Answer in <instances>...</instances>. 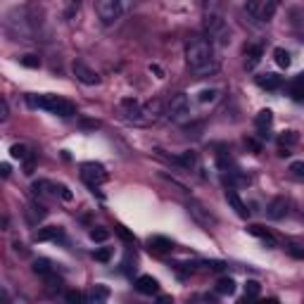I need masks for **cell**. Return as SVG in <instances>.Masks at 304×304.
<instances>
[{"mask_svg":"<svg viewBox=\"0 0 304 304\" xmlns=\"http://www.w3.org/2000/svg\"><path fill=\"white\" fill-rule=\"evenodd\" d=\"M254 124H257V128L261 131V135H266V131L271 128V124H273V112H271V109H261L259 114L254 116Z\"/></svg>","mask_w":304,"mask_h":304,"instance_id":"cell-18","label":"cell"},{"mask_svg":"<svg viewBox=\"0 0 304 304\" xmlns=\"http://www.w3.org/2000/svg\"><path fill=\"white\" fill-rule=\"evenodd\" d=\"M162 114V102L157 98L155 100H150V102H145L143 105V116H145V124H147V121H155V119H157V116Z\"/></svg>","mask_w":304,"mask_h":304,"instance_id":"cell-19","label":"cell"},{"mask_svg":"<svg viewBox=\"0 0 304 304\" xmlns=\"http://www.w3.org/2000/svg\"><path fill=\"white\" fill-rule=\"evenodd\" d=\"M205 29L207 34H209V38H214L216 43H228L231 41V34H228V27H226V22L219 15H209V17L205 19Z\"/></svg>","mask_w":304,"mask_h":304,"instance_id":"cell-5","label":"cell"},{"mask_svg":"<svg viewBox=\"0 0 304 304\" xmlns=\"http://www.w3.org/2000/svg\"><path fill=\"white\" fill-rule=\"evenodd\" d=\"M81 179L88 183L90 188H98L102 183H107L109 181V174L105 171V167H100V164H83L81 167Z\"/></svg>","mask_w":304,"mask_h":304,"instance_id":"cell-6","label":"cell"},{"mask_svg":"<svg viewBox=\"0 0 304 304\" xmlns=\"http://www.w3.org/2000/svg\"><path fill=\"white\" fill-rule=\"evenodd\" d=\"M186 62H188L190 72L197 76H207V74L216 72V57H214V45L202 36H193L186 43Z\"/></svg>","mask_w":304,"mask_h":304,"instance_id":"cell-1","label":"cell"},{"mask_svg":"<svg viewBox=\"0 0 304 304\" xmlns=\"http://www.w3.org/2000/svg\"><path fill=\"white\" fill-rule=\"evenodd\" d=\"M290 95H292V100H297V102L304 100V72L297 74L295 79H292V83H290Z\"/></svg>","mask_w":304,"mask_h":304,"instance_id":"cell-20","label":"cell"},{"mask_svg":"<svg viewBox=\"0 0 304 304\" xmlns=\"http://www.w3.org/2000/svg\"><path fill=\"white\" fill-rule=\"evenodd\" d=\"M0 174L8 179V176H10V164H3V167H0Z\"/></svg>","mask_w":304,"mask_h":304,"instance_id":"cell-49","label":"cell"},{"mask_svg":"<svg viewBox=\"0 0 304 304\" xmlns=\"http://www.w3.org/2000/svg\"><path fill=\"white\" fill-rule=\"evenodd\" d=\"M285 212H287V202H285V197H273L271 202H268V207H266V214L271 216V219H283L285 216Z\"/></svg>","mask_w":304,"mask_h":304,"instance_id":"cell-14","label":"cell"},{"mask_svg":"<svg viewBox=\"0 0 304 304\" xmlns=\"http://www.w3.org/2000/svg\"><path fill=\"white\" fill-rule=\"evenodd\" d=\"M188 212H190V216L195 219L197 224L207 226V228H209V226H212V224L216 221L214 216L209 214V212H205V207L200 205V202H195V200H190V202H188Z\"/></svg>","mask_w":304,"mask_h":304,"instance_id":"cell-9","label":"cell"},{"mask_svg":"<svg viewBox=\"0 0 304 304\" xmlns=\"http://www.w3.org/2000/svg\"><path fill=\"white\" fill-rule=\"evenodd\" d=\"M235 304H254V302H252V297H247V295H245V297H242V299H238V302H235Z\"/></svg>","mask_w":304,"mask_h":304,"instance_id":"cell-50","label":"cell"},{"mask_svg":"<svg viewBox=\"0 0 304 304\" xmlns=\"http://www.w3.org/2000/svg\"><path fill=\"white\" fill-rule=\"evenodd\" d=\"M297 140H299V138H297L295 131H287V133L280 135V145H295Z\"/></svg>","mask_w":304,"mask_h":304,"instance_id":"cell-39","label":"cell"},{"mask_svg":"<svg viewBox=\"0 0 304 304\" xmlns=\"http://www.w3.org/2000/svg\"><path fill=\"white\" fill-rule=\"evenodd\" d=\"M34 273H38V276H53V261L45 259V257H41V259L34 261Z\"/></svg>","mask_w":304,"mask_h":304,"instance_id":"cell-26","label":"cell"},{"mask_svg":"<svg viewBox=\"0 0 304 304\" xmlns=\"http://www.w3.org/2000/svg\"><path fill=\"white\" fill-rule=\"evenodd\" d=\"M261 62V45H247L245 48V69H254Z\"/></svg>","mask_w":304,"mask_h":304,"instance_id":"cell-16","label":"cell"},{"mask_svg":"<svg viewBox=\"0 0 304 304\" xmlns=\"http://www.w3.org/2000/svg\"><path fill=\"white\" fill-rule=\"evenodd\" d=\"M64 299H67V304H83V292L81 290H67Z\"/></svg>","mask_w":304,"mask_h":304,"instance_id":"cell-33","label":"cell"},{"mask_svg":"<svg viewBox=\"0 0 304 304\" xmlns=\"http://www.w3.org/2000/svg\"><path fill=\"white\" fill-rule=\"evenodd\" d=\"M62 238V228L60 226H43L34 233V240L36 242H50V240H60Z\"/></svg>","mask_w":304,"mask_h":304,"instance_id":"cell-11","label":"cell"},{"mask_svg":"<svg viewBox=\"0 0 304 304\" xmlns=\"http://www.w3.org/2000/svg\"><path fill=\"white\" fill-rule=\"evenodd\" d=\"M259 290H261V285L257 283V280H247V283H245V295L247 297H257L259 295Z\"/></svg>","mask_w":304,"mask_h":304,"instance_id":"cell-37","label":"cell"},{"mask_svg":"<svg viewBox=\"0 0 304 304\" xmlns=\"http://www.w3.org/2000/svg\"><path fill=\"white\" fill-rule=\"evenodd\" d=\"M55 195H60V197L64 200V202H72V200H74L72 190L67 188V186H62V183H60V186H55Z\"/></svg>","mask_w":304,"mask_h":304,"instance_id":"cell-36","label":"cell"},{"mask_svg":"<svg viewBox=\"0 0 304 304\" xmlns=\"http://www.w3.org/2000/svg\"><path fill=\"white\" fill-rule=\"evenodd\" d=\"M19 62L24 64V67H29V69H38L41 67V57L38 55H24V57H19Z\"/></svg>","mask_w":304,"mask_h":304,"instance_id":"cell-32","label":"cell"},{"mask_svg":"<svg viewBox=\"0 0 304 304\" xmlns=\"http://www.w3.org/2000/svg\"><path fill=\"white\" fill-rule=\"evenodd\" d=\"M176 164H181L183 169H193L197 164V152L186 150V152H181V155H176Z\"/></svg>","mask_w":304,"mask_h":304,"instance_id":"cell-24","label":"cell"},{"mask_svg":"<svg viewBox=\"0 0 304 304\" xmlns=\"http://www.w3.org/2000/svg\"><path fill=\"white\" fill-rule=\"evenodd\" d=\"M150 72H152V74H157L160 79L164 76V72H162V67H157V64H150Z\"/></svg>","mask_w":304,"mask_h":304,"instance_id":"cell-47","label":"cell"},{"mask_svg":"<svg viewBox=\"0 0 304 304\" xmlns=\"http://www.w3.org/2000/svg\"><path fill=\"white\" fill-rule=\"evenodd\" d=\"M259 304H280L278 299H273V297H268V299H264V302H259Z\"/></svg>","mask_w":304,"mask_h":304,"instance_id":"cell-52","label":"cell"},{"mask_svg":"<svg viewBox=\"0 0 304 304\" xmlns=\"http://www.w3.org/2000/svg\"><path fill=\"white\" fill-rule=\"evenodd\" d=\"M95 12H98L100 22H102L105 27H112V24L119 22L121 12H124V5H121L119 0H98V3H95Z\"/></svg>","mask_w":304,"mask_h":304,"instance_id":"cell-4","label":"cell"},{"mask_svg":"<svg viewBox=\"0 0 304 304\" xmlns=\"http://www.w3.org/2000/svg\"><path fill=\"white\" fill-rule=\"evenodd\" d=\"M12 247H15V252H17V254H27V247H24L22 242H15Z\"/></svg>","mask_w":304,"mask_h":304,"instance_id":"cell-46","label":"cell"},{"mask_svg":"<svg viewBox=\"0 0 304 304\" xmlns=\"http://www.w3.org/2000/svg\"><path fill=\"white\" fill-rule=\"evenodd\" d=\"M214 100H216V88L200 90V102H214Z\"/></svg>","mask_w":304,"mask_h":304,"instance_id":"cell-38","label":"cell"},{"mask_svg":"<svg viewBox=\"0 0 304 304\" xmlns=\"http://www.w3.org/2000/svg\"><path fill=\"white\" fill-rule=\"evenodd\" d=\"M107 238H109V231H107V228H102V226H95V228H90V240L105 242Z\"/></svg>","mask_w":304,"mask_h":304,"instance_id":"cell-31","label":"cell"},{"mask_svg":"<svg viewBox=\"0 0 304 304\" xmlns=\"http://www.w3.org/2000/svg\"><path fill=\"white\" fill-rule=\"evenodd\" d=\"M93 257H95V261H109L112 259V247H100V250H95L93 252Z\"/></svg>","mask_w":304,"mask_h":304,"instance_id":"cell-34","label":"cell"},{"mask_svg":"<svg viewBox=\"0 0 304 304\" xmlns=\"http://www.w3.org/2000/svg\"><path fill=\"white\" fill-rule=\"evenodd\" d=\"M72 74L81 81V83H86V86H98L100 83V74L95 72V69H90L86 62H74Z\"/></svg>","mask_w":304,"mask_h":304,"instance_id":"cell-7","label":"cell"},{"mask_svg":"<svg viewBox=\"0 0 304 304\" xmlns=\"http://www.w3.org/2000/svg\"><path fill=\"white\" fill-rule=\"evenodd\" d=\"M109 297V287L102 285V283H98V285H93V290H90V302L93 304H105Z\"/></svg>","mask_w":304,"mask_h":304,"instance_id":"cell-22","label":"cell"},{"mask_svg":"<svg viewBox=\"0 0 304 304\" xmlns=\"http://www.w3.org/2000/svg\"><path fill=\"white\" fill-rule=\"evenodd\" d=\"M205 266L209 268V271H224V268H226V264H224V261H216V259H212V261H205Z\"/></svg>","mask_w":304,"mask_h":304,"instance_id":"cell-43","label":"cell"},{"mask_svg":"<svg viewBox=\"0 0 304 304\" xmlns=\"http://www.w3.org/2000/svg\"><path fill=\"white\" fill-rule=\"evenodd\" d=\"M10 155H12V160H19V162H29V160H31L27 145H12V147H10Z\"/></svg>","mask_w":304,"mask_h":304,"instance_id":"cell-28","label":"cell"},{"mask_svg":"<svg viewBox=\"0 0 304 304\" xmlns=\"http://www.w3.org/2000/svg\"><path fill=\"white\" fill-rule=\"evenodd\" d=\"M157 304H174V297H171V295H160V297H157Z\"/></svg>","mask_w":304,"mask_h":304,"instance_id":"cell-45","label":"cell"},{"mask_svg":"<svg viewBox=\"0 0 304 304\" xmlns=\"http://www.w3.org/2000/svg\"><path fill=\"white\" fill-rule=\"evenodd\" d=\"M27 214H29V221H31V224H38V221H43L45 216H48V209H45L43 205H38V202H31L27 209Z\"/></svg>","mask_w":304,"mask_h":304,"instance_id":"cell-21","label":"cell"},{"mask_svg":"<svg viewBox=\"0 0 304 304\" xmlns=\"http://www.w3.org/2000/svg\"><path fill=\"white\" fill-rule=\"evenodd\" d=\"M135 290L140 295H157L160 292V283H157V278L152 276H138L135 278Z\"/></svg>","mask_w":304,"mask_h":304,"instance_id":"cell-10","label":"cell"},{"mask_svg":"<svg viewBox=\"0 0 304 304\" xmlns=\"http://www.w3.org/2000/svg\"><path fill=\"white\" fill-rule=\"evenodd\" d=\"M261 5H264V3H259V0H250V3L245 5V10H247L250 17H254V19H259L261 22Z\"/></svg>","mask_w":304,"mask_h":304,"instance_id":"cell-29","label":"cell"},{"mask_svg":"<svg viewBox=\"0 0 304 304\" xmlns=\"http://www.w3.org/2000/svg\"><path fill=\"white\" fill-rule=\"evenodd\" d=\"M74 12H79V3H76V5H69V10H67V17H72Z\"/></svg>","mask_w":304,"mask_h":304,"instance_id":"cell-48","label":"cell"},{"mask_svg":"<svg viewBox=\"0 0 304 304\" xmlns=\"http://www.w3.org/2000/svg\"><path fill=\"white\" fill-rule=\"evenodd\" d=\"M214 290H216V295H233V292H235V280L228 276L219 278V283H216Z\"/></svg>","mask_w":304,"mask_h":304,"instance_id":"cell-25","label":"cell"},{"mask_svg":"<svg viewBox=\"0 0 304 304\" xmlns=\"http://www.w3.org/2000/svg\"><path fill=\"white\" fill-rule=\"evenodd\" d=\"M0 119H3V121H8L10 119V105H8V100L5 98L0 100Z\"/></svg>","mask_w":304,"mask_h":304,"instance_id":"cell-42","label":"cell"},{"mask_svg":"<svg viewBox=\"0 0 304 304\" xmlns=\"http://www.w3.org/2000/svg\"><path fill=\"white\" fill-rule=\"evenodd\" d=\"M276 10H278V3H273V0L264 3V5H261V22H268V19L273 17Z\"/></svg>","mask_w":304,"mask_h":304,"instance_id":"cell-30","label":"cell"},{"mask_svg":"<svg viewBox=\"0 0 304 304\" xmlns=\"http://www.w3.org/2000/svg\"><path fill=\"white\" fill-rule=\"evenodd\" d=\"M121 109H124V114H126L128 121H133V124H145L143 105H140L135 98H124V100H121Z\"/></svg>","mask_w":304,"mask_h":304,"instance_id":"cell-8","label":"cell"},{"mask_svg":"<svg viewBox=\"0 0 304 304\" xmlns=\"http://www.w3.org/2000/svg\"><path fill=\"white\" fill-rule=\"evenodd\" d=\"M147 247H150V252H155V254H167V252L174 250V242H171L169 238H164V235H152L150 240H147Z\"/></svg>","mask_w":304,"mask_h":304,"instance_id":"cell-12","label":"cell"},{"mask_svg":"<svg viewBox=\"0 0 304 304\" xmlns=\"http://www.w3.org/2000/svg\"><path fill=\"white\" fill-rule=\"evenodd\" d=\"M247 233H250V235H254V238H259V240H264L268 247H276V238H273V235H271V233H268L264 226L250 224V226H247Z\"/></svg>","mask_w":304,"mask_h":304,"instance_id":"cell-17","label":"cell"},{"mask_svg":"<svg viewBox=\"0 0 304 304\" xmlns=\"http://www.w3.org/2000/svg\"><path fill=\"white\" fill-rule=\"evenodd\" d=\"M287 252H290L295 259H304V247H299V245H287Z\"/></svg>","mask_w":304,"mask_h":304,"instance_id":"cell-41","label":"cell"},{"mask_svg":"<svg viewBox=\"0 0 304 304\" xmlns=\"http://www.w3.org/2000/svg\"><path fill=\"white\" fill-rule=\"evenodd\" d=\"M273 60H276V64L278 67H283V69H287L290 62H292V60H290V53L283 50V48H276V50H273Z\"/></svg>","mask_w":304,"mask_h":304,"instance_id":"cell-27","label":"cell"},{"mask_svg":"<svg viewBox=\"0 0 304 304\" xmlns=\"http://www.w3.org/2000/svg\"><path fill=\"white\" fill-rule=\"evenodd\" d=\"M29 105L31 107H41V109H48L57 116H74L76 114V105L69 102V100L60 98V95H31L29 98Z\"/></svg>","mask_w":304,"mask_h":304,"instance_id":"cell-2","label":"cell"},{"mask_svg":"<svg viewBox=\"0 0 304 304\" xmlns=\"http://www.w3.org/2000/svg\"><path fill=\"white\" fill-rule=\"evenodd\" d=\"M3 304H12V299H10L8 290H3Z\"/></svg>","mask_w":304,"mask_h":304,"instance_id":"cell-51","label":"cell"},{"mask_svg":"<svg viewBox=\"0 0 304 304\" xmlns=\"http://www.w3.org/2000/svg\"><path fill=\"white\" fill-rule=\"evenodd\" d=\"M226 202H228V205L235 209V214L240 216V219H247V216H250V209H247V205L242 202L240 195H238L235 190H226Z\"/></svg>","mask_w":304,"mask_h":304,"instance_id":"cell-13","label":"cell"},{"mask_svg":"<svg viewBox=\"0 0 304 304\" xmlns=\"http://www.w3.org/2000/svg\"><path fill=\"white\" fill-rule=\"evenodd\" d=\"M257 86L266 90H278L283 86V76H278V74H261V76H257Z\"/></svg>","mask_w":304,"mask_h":304,"instance_id":"cell-15","label":"cell"},{"mask_svg":"<svg viewBox=\"0 0 304 304\" xmlns=\"http://www.w3.org/2000/svg\"><path fill=\"white\" fill-rule=\"evenodd\" d=\"M114 231H116V235H119V238H121V240L131 242V245H133V242H135V235H133V233H131V231H128V228H126V226H116Z\"/></svg>","mask_w":304,"mask_h":304,"instance_id":"cell-35","label":"cell"},{"mask_svg":"<svg viewBox=\"0 0 304 304\" xmlns=\"http://www.w3.org/2000/svg\"><path fill=\"white\" fill-rule=\"evenodd\" d=\"M167 116H169L174 124H186V121H190V100L186 93H176L169 100Z\"/></svg>","mask_w":304,"mask_h":304,"instance_id":"cell-3","label":"cell"},{"mask_svg":"<svg viewBox=\"0 0 304 304\" xmlns=\"http://www.w3.org/2000/svg\"><path fill=\"white\" fill-rule=\"evenodd\" d=\"M245 145H247V147H252L254 152H261V145L257 143V140H252V138H245Z\"/></svg>","mask_w":304,"mask_h":304,"instance_id":"cell-44","label":"cell"},{"mask_svg":"<svg viewBox=\"0 0 304 304\" xmlns=\"http://www.w3.org/2000/svg\"><path fill=\"white\" fill-rule=\"evenodd\" d=\"M290 171H292V176H297V179H304V162H292L290 164Z\"/></svg>","mask_w":304,"mask_h":304,"instance_id":"cell-40","label":"cell"},{"mask_svg":"<svg viewBox=\"0 0 304 304\" xmlns=\"http://www.w3.org/2000/svg\"><path fill=\"white\" fill-rule=\"evenodd\" d=\"M50 190H55V186L50 181H34V183H31V193L38 197H50L53 195Z\"/></svg>","mask_w":304,"mask_h":304,"instance_id":"cell-23","label":"cell"}]
</instances>
